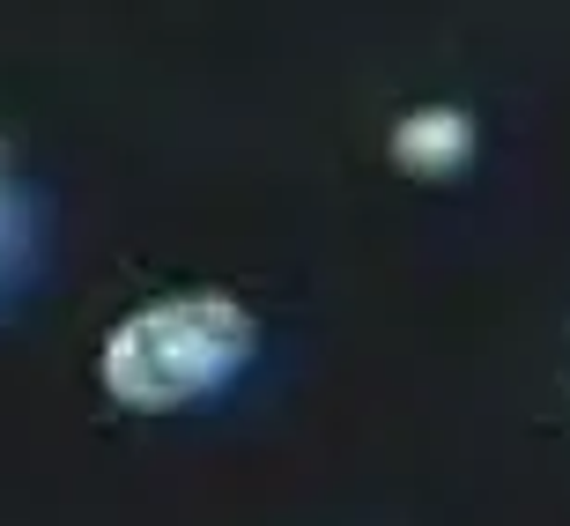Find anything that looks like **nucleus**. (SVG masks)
<instances>
[{
	"mask_svg": "<svg viewBox=\"0 0 570 526\" xmlns=\"http://www.w3.org/2000/svg\"><path fill=\"white\" fill-rule=\"evenodd\" d=\"M466 119L460 111H407L401 127H393V156H401L407 171H452L466 156Z\"/></svg>",
	"mask_w": 570,
	"mask_h": 526,
	"instance_id": "obj_2",
	"label": "nucleus"
},
{
	"mask_svg": "<svg viewBox=\"0 0 570 526\" xmlns=\"http://www.w3.org/2000/svg\"><path fill=\"white\" fill-rule=\"evenodd\" d=\"M253 357V319L223 290L141 304L105 334V393L127 408H186Z\"/></svg>",
	"mask_w": 570,
	"mask_h": 526,
	"instance_id": "obj_1",
	"label": "nucleus"
}]
</instances>
